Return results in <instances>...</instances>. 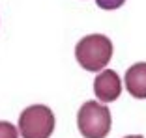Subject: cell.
<instances>
[{
	"instance_id": "5",
	"label": "cell",
	"mask_w": 146,
	"mask_h": 138,
	"mask_svg": "<svg viewBox=\"0 0 146 138\" xmlns=\"http://www.w3.org/2000/svg\"><path fill=\"white\" fill-rule=\"evenodd\" d=\"M125 88L133 97L137 99H146V62L131 65L125 71Z\"/></svg>"
},
{
	"instance_id": "3",
	"label": "cell",
	"mask_w": 146,
	"mask_h": 138,
	"mask_svg": "<svg viewBox=\"0 0 146 138\" xmlns=\"http://www.w3.org/2000/svg\"><path fill=\"white\" fill-rule=\"evenodd\" d=\"M54 131V114L45 104H32L19 116V133L23 138H49Z\"/></svg>"
},
{
	"instance_id": "6",
	"label": "cell",
	"mask_w": 146,
	"mask_h": 138,
	"mask_svg": "<svg viewBox=\"0 0 146 138\" xmlns=\"http://www.w3.org/2000/svg\"><path fill=\"white\" fill-rule=\"evenodd\" d=\"M0 138H19L17 127L9 121H0Z\"/></svg>"
},
{
	"instance_id": "2",
	"label": "cell",
	"mask_w": 146,
	"mask_h": 138,
	"mask_svg": "<svg viewBox=\"0 0 146 138\" xmlns=\"http://www.w3.org/2000/svg\"><path fill=\"white\" fill-rule=\"evenodd\" d=\"M77 125L84 138H105L111 133V110L96 101H86L77 114Z\"/></svg>"
},
{
	"instance_id": "8",
	"label": "cell",
	"mask_w": 146,
	"mask_h": 138,
	"mask_svg": "<svg viewBox=\"0 0 146 138\" xmlns=\"http://www.w3.org/2000/svg\"><path fill=\"white\" fill-rule=\"evenodd\" d=\"M125 138H142L141 134H131V136H125Z\"/></svg>"
},
{
	"instance_id": "7",
	"label": "cell",
	"mask_w": 146,
	"mask_h": 138,
	"mask_svg": "<svg viewBox=\"0 0 146 138\" xmlns=\"http://www.w3.org/2000/svg\"><path fill=\"white\" fill-rule=\"evenodd\" d=\"M125 0H96V4L99 6L101 9H118L120 6H124Z\"/></svg>"
},
{
	"instance_id": "4",
	"label": "cell",
	"mask_w": 146,
	"mask_h": 138,
	"mask_svg": "<svg viewBox=\"0 0 146 138\" xmlns=\"http://www.w3.org/2000/svg\"><path fill=\"white\" fill-rule=\"evenodd\" d=\"M94 93L103 103L116 101L122 93V80L112 69H105L96 77L94 80Z\"/></svg>"
},
{
	"instance_id": "1",
	"label": "cell",
	"mask_w": 146,
	"mask_h": 138,
	"mask_svg": "<svg viewBox=\"0 0 146 138\" xmlns=\"http://www.w3.org/2000/svg\"><path fill=\"white\" fill-rule=\"evenodd\" d=\"M75 58L86 71L105 69L112 58V43L103 34L84 35L75 47Z\"/></svg>"
}]
</instances>
